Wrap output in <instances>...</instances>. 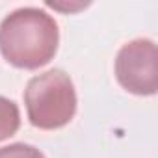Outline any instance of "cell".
<instances>
[{"mask_svg": "<svg viewBox=\"0 0 158 158\" xmlns=\"http://www.w3.org/2000/svg\"><path fill=\"white\" fill-rule=\"evenodd\" d=\"M158 52L151 39H134L115 58L117 82L134 95H154L158 89Z\"/></svg>", "mask_w": 158, "mask_h": 158, "instance_id": "3", "label": "cell"}, {"mask_svg": "<svg viewBox=\"0 0 158 158\" xmlns=\"http://www.w3.org/2000/svg\"><path fill=\"white\" fill-rule=\"evenodd\" d=\"M56 21L39 8H21L0 24V52L15 67L37 69L48 63L58 50Z\"/></svg>", "mask_w": 158, "mask_h": 158, "instance_id": "1", "label": "cell"}, {"mask_svg": "<svg viewBox=\"0 0 158 158\" xmlns=\"http://www.w3.org/2000/svg\"><path fill=\"white\" fill-rule=\"evenodd\" d=\"M21 125V114L13 101L0 97V141L8 139L19 130Z\"/></svg>", "mask_w": 158, "mask_h": 158, "instance_id": "4", "label": "cell"}, {"mask_svg": "<svg viewBox=\"0 0 158 158\" xmlns=\"http://www.w3.org/2000/svg\"><path fill=\"white\" fill-rule=\"evenodd\" d=\"M0 158H45V154L26 143H11L0 149Z\"/></svg>", "mask_w": 158, "mask_h": 158, "instance_id": "5", "label": "cell"}, {"mask_svg": "<svg viewBox=\"0 0 158 158\" xmlns=\"http://www.w3.org/2000/svg\"><path fill=\"white\" fill-rule=\"evenodd\" d=\"M24 104L34 127L43 130L65 127L76 112V93L69 74L50 69L34 76L24 91Z\"/></svg>", "mask_w": 158, "mask_h": 158, "instance_id": "2", "label": "cell"}]
</instances>
